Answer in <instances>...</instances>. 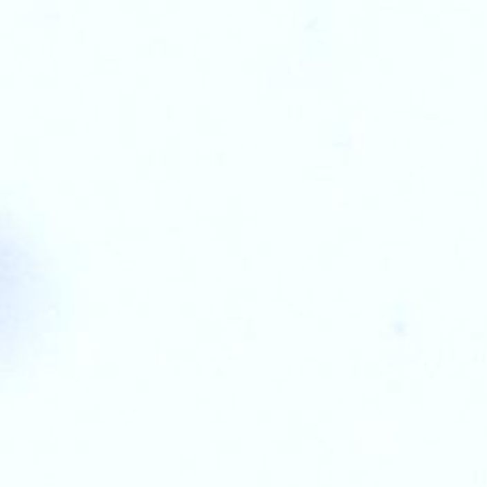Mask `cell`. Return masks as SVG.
<instances>
[{
	"label": "cell",
	"mask_w": 487,
	"mask_h": 487,
	"mask_svg": "<svg viewBox=\"0 0 487 487\" xmlns=\"http://www.w3.org/2000/svg\"><path fill=\"white\" fill-rule=\"evenodd\" d=\"M52 312V282L35 238L0 205V375L40 341Z\"/></svg>",
	"instance_id": "1"
}]
</instances>
